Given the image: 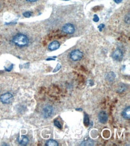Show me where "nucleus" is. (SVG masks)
Returning <instances> with one entry per match:
<instances>
[{"label":"nucleus","mask_w":130,"mask_h":146,"mask_svg":"<svg viewBox=\"0 0 130 146\" xmlns=\"http://www.w3.org/2000/svg\"><path fill=\"white\" fill-rule=\"evenodd\" d=\"M12 41L16 46L19 48L27 46L29 44V38L28 36L23 34H18L15 35L12 38Z\"/></svg>","instance_id":"1"},{"label":"nucleus","mask_w":130,"mask_h":146,"mask_svg":"<svg viewBox=\"0 0 130 146\" xmlns=\"http://www.w3.org/2000/svg\"><path fill=\"white\" fill-rule=\"evenodd\" d=\"M13 100V95L11 93L7 92L1 95L0 96V101L4 104H10Z\"/></svg>","instance_id":"2"},{"label":"nucleus","mask_w":130,"mask_h":146,"mask_svg":"<svg viewBox=\"0 0 130 146\" xmlns=\"http://www.w3.org/2000/svg\"><path fill=\"white\" fill-rule=\"evenodd\" d=\"M83 53L81 50H74L70 53V58L73 61H78L83 58Z\"/></svg>","instance_id":"3"},{"label":"nucleus","mask_w":130,"mask_h":146,"mask_svg":"<svg viewBox=\"0 0 130 146\" xmlns=\"http://www.w3.org/2000/svg\"><path fill=\"white\" fill-rule=\"evenodd\" d=\"M53 112V107L49 106V105H47V106H45L44 108L43 109V116L44 118H49L52 115Z\"/></svg>","instance_id":"4"},{"label":"nucleus","mask_w":130,"mask_h":146,"mask_svg":"<svg viewBox=\"0 0 130 146\" xmlns=\"http://www.w3.org/2000/svg\"><path fill=\"white\" fill-rule=\"evenodd\" d=\"M62 31L64 33L68 34H73L75 31V28L74 25L71 23H67L63 26L62 28Z\"/></svg>","instance_id":"5"},{"label":"nucleus","mask_w":130,"mask_h":146,"mask_svg":"<svg viewBox=\"0 0 130 146\" xmlns=\"http://www.w3.org/2000/svg\"><path fill=\"white\" fill-rule=\"evenodd\" d=\"M112 58L114 60L116 61H122L123 58V53L122 51L119 49H116V50L113 53Z\"/></svg>","instance_id":"6"},{"label":"nucleus","mask_w":130,"mask_h":146,"mask_svg":"<svg viewBox=\"0 0 130 146\" xmlns=\"http://www.w3.org/2000/svg\"><path fill=\"white\" fill-rule=\"evenodd\" d=\"M108 116L107 114L105 111H101L98 114V120L100 123H106L107 121Z\"/></svg>","instance_id":"7"},{"label":"nucleus","mask_w":130,"mask_h":146,"mask_svg":"<svg viewBox=\"0 0 130 146\" xmlns=\"http://www.w3.org/2000/svg\"><path fill=\"white\" fill-rule=\"evenodd\" d=\"M59 43L57 41H54L52 42L49 45L48 49L49 50L51 51H54L55 50H57V49L59 48Z\"/></svg>","instance_id":"8"},{"label":"nucleus","mask_w":130,"mask_h":146,"mask_svg":"<svg viewBox=\"0 0 130 146\" xmlns=\"http://www.w3.org/2000/svg\"><path fill=\"white\" fill-rule=\"evenodd\" d=\"M129 112H130V107L128 106L127 108H125L123 109L122 115L123 117L125 119H130V115H129Z\"/></svg>","instance_id":"9"},{"label":"nucleus","mask_w":130,"mask_h":146,"mask_svg":"<svg viewBox=\"0 0 130 146\" xmlns=\"http://www.w3.org/2000/svg\"><path fill=\"white\" fill-rule=\"evenodd\" d=\"M18 142L21 145H27V144L29 142V139H28L27 137L25 136V135H22L21 138L18 139Z\"/></svg>","instance_id":"10"},{"label":"nucleus","mask_w":130,"mask_h":146,"mask_svg":"<svg viewBox=\"0 0 130 146\" xmlns=\"http://www.w3.org/2000/svg\"><path fill=\"white\" fill-rule=\"evenodd\" d=\"M115 77H116V75L114 74V73L113 72H110L107 74V80L109 81H110V82H112V81L114 80V79H115Z\"/></svg>","instance_id":"11"},{"label":"nucleus","mask_w":130,"mask_h":146,"mask_svg":"<svg viewBox=\"0 0 130 146\" xmlns=\"http://www.w3.org/2000/svg\"><path fill=\"white\" fill-rule=\"evenodd\" d=\"M46 145H47V146H58V143L57 141H56L55 140L50 139V140L47 141L46 142Z\"/></svg>","instance_id":"12"},{"label":"nucleus","mask_w":130,"mask_h":146,"mask_svg":"<svg viewBox=\"0 0 130 146\" xmlns=\"http://www.w3.org/2000/svg\"><path fill=\"white\" fill-rule=\"evenodd\" d=\"M83 122L85 125L87 126L89 125V117L85 113L84 114V121Z\"/></svg>","instance_id":"13"},{"label":"nucleus","mask_w":130,"mask_h":146,"mask_svg":"<svg viewBox=\"0 0 130 146\" xmlns=\"http://www.w3.org/2000/svg\"><path fill=\"white\" fill-rule=\"evenodd\" d=\"M54 124H55V126H56L59 129H61L62 128V126H61V124L59 123V121H58L57 120H55V121H54Z\"/></svg>","instance_id":"14"},{"label":"nucleus","mask_w":130,"mask_h":146,"mask_svg":"<svg viewBox=\"0 0 130 146\" xmlns=\"http://www.w3.org/2000/svg\"><path fill=\"white\" fill-rule=\"evenodd\" d=\"M32 13L31 12H26L25 13H23V15L24 16L25 18H29L30 16H31Z\"/></svg>","instance_id":"15"},{"label":"nucleus","mask_w":130,"mask_h":146,"mask_svg":"<svg viewBox=\"0 0 130 146\" xmlns=\"http://www.w3.org/2000/svg\"><path fill=\"white\" fill-rule=\"evenodd\" d=\"M99 20V17L97 16V14H95L94 16V18H93V20H94L95 22H98Z\"/></svg>","instance_id":"16"},{"label":"nucleus","mask_w":130,"mask_h":146,"mask_svg":"<svg viewBox=\"0 0 130 146\" xmlns=\"http://www.w3.org/2000/svg\"><path fill=\"white\" fill-rule=\"evenodd\" d=\"M61 66L60 64H58V65H57V66H56V67L55 69L53 70V72H56V71H58L60 69V68H61Z\"/></svg>","instance_id":"17"},{"label":"nucleus","mask_w":130,"mask_h":146,"mask_svg":"<svg viewBox=\"0 0 130 146\" xmlns=\"http://www.w3.org/2000/svg\"><path fill=\"white\" fill-rule=\"evenodd\" d=\"M104 24H100V25H99L98 27V29L99 30V31H102V29L104 28Z\"/></svg>","instance_id":"18"},{"label":"nucleus","mask_w":130,"mask_h":146,"mask_svg":"<svg viewBox=\"0 0 130 146\" xmlns=\"http://www.w3.org/2000/svg\"><path fill=\"white\" fill-rule=\"evenodd\" d=\"M113 1H114V2H115L116 3H117V4H119V3H121V2H122V0H113Z\"/></svg>","instance_id":"19"},{"label":"nucleus","mask_w":130,"mask_h":146,"mask_svg":"<svg viewBox=\"0 0 130 146\" xmlns=\"http://www.w3.org/2000/svg\"><path fill=\"white\" fill-rule=\"evenodd\" d=\"M12 68H13V65H11V66H10V68H8V69H6V70L7 71H11V70L12 69Z\"/></svg>","instance_id":"20"},{"label":"nucleus","mask_w":130,"mask_h":146,"mask_svg":"<svg viewBox=\"0 0 130 146\" xmlns=\"http://www.w3.org/2000/svg\"><path fill=\"white\" fill-rule=\"evenodd\" d=\"M27 1L28 2H35V1H38V0H27Z\"/></svg>","instance_id":"21"},{"label":"nucleus","mask_w":130,"mask_h":146,"mask_svg":"<svg viewBox=\"0 0 130 146\" xmlns=\"http://www.w3.org/2000/svg\"><path fill=\"white\" fill-rule=\"evenodd\" d=\"M64 1H70V0H64Z\"/></svg>","instance_id":"22"}]
</instances>
